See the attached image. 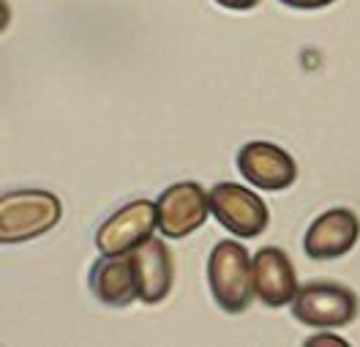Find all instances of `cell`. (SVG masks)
<instances>
[{"instance_id": "1", "label": "cell", "mask_w": 360, "mask_h": 347, "mask_svg": "<svg viewBox=\"0 0 360 347\" xmlns=\"http://www.w3.org/2000/svg\"><path fill=\"white\" fill-rule=\"evenodd\" d=\"M63 216V203L46 189H17L0 197V241L25 244L49 232Z\"/></svg>"}, {"instance_id": "2", "label": "cell", "mask_w": 360, "mask_h": 347, "mask_svg": "<svg viewBox=\"0 0 360 347\" xmlns=\"http://www.w3.org/2000/svg\"><path fill=\"white\" fill-rule=\"evenodd\" d=\"M207 284L216 303L229 312L240 315L251 306L254 290V268L246 246L238 241H219L207 257Z\"/></svg>"}, {"instance_id": "3", "label": "cell", "mask_w": 360, "mask_h": 347, "mask_svg": "<svg viewBox=\"0 0 360 347\" xmlns=\"http://www.w3.org/2000/svg\"><path fill=\"white\" fill-rule=\"evenodd\" d=\"M290 306L295 320L309 328H344L360 312L358 296L349 287L333 282H311L300 287Z\"/></svg>"}, {"instance_id": "4", "label": "cell", "mask_w": 360, "mask_h": 347, "mask_svg": "<svg viewBox=\"0 0 360 347\" xmlns=\"http://www.w3.org/2000/svg\"><path fill=\"white\" fill-rule=\"evenodd\" d=\"M158 230V210L150 200H131L98 225L96 249L98 255H131Z\"/></svg>"}, {"instance_id": "5", "label": "cell", "mask_w": 360, "mask_h": 347, "mask_svg": "<svg viewBox=\"0 0 360 347\" xmlns=\"http://www.w3.org/2000/svg\"><path fill=\"white\" fill-rule=\"evenodd\" d=\"M158 230L164 238H186L194 230H200L207 222L210 210V194L197 181H178L167 186L156 200Z\"/></svg>"}, {"instance_id": "6", "label": "cell", "mask_w": 360, "mask_h": 347, "mask_svg": "<svg viewBox=\"0 0 360 347\" xmlns=\"http://www.w3.org/2000/svg\"><path fill=\"white\" fill-rule=\"evenodd\" d=\"M210 210L219 225L238 238H257L270 225V210L262 197L240 184H216L210 191Z\"/></svg>"}, {"instance_id": "7", "label": "cell", "mask_w": 360, "mask_h": 347, "mask_svg": "<svg viewBox=\"0 0 360 347\" xmlns=\"http://www.w3.org/2000/svg\"><path fill=\"white\" fill-rule=\"evenodd\" d=\"M238 170L248 184L265 191H281L297 181L295 159L273 142H246L238 153Z\"/></svg>"}, {"instance_id": "8", "label": "cell", "mask_w": 360, "mask_h": 347, "mask_svg": "<svg viewBox=\"0 0 360 347\" xmlns=\"http://www.w3.org/2000/svg\"><path fill=\"white\" fill-rule=\"evenodd\" d=\"M360 238V219L347 208H330L319 213L306 230L303 249L311 260H336L352 252Z\"/></svg>"}, {"instance_id": "9", "label": "cell", "mask_w": 360, "mask_h": 347, "mask_svg": "<svg viewBox=\"0 0 360 347\" xmlns=\"http://www.w3.org/2000/svg\"><path fill=\"white\" fill-rule=\"evenodd\" d=\"M251 268H254V290L257 298L281 309L287 303H292V298L297 296L300 284H297V274H295L292 260L287 257L284 249L278 246H262L257 255L251 257Z\"/></svg>"}, {"instance_id": "10", "label": "cell", "mask_w": 360, "mask_h": 347, "mask_svg": "<svg viewBox=\"0 0 360 347\" xmlns=\"http://www.w3.org/2000/svg\"><path fill=\"white\" fill-rule=\"evenodd\" d=\"M131 265H134L136 293L142 303L164 301L172 290L175 282V265H172V252L164 244V238H148L142 246L131 252Z\"/></svg>"}, {"instance_id": "11", "label": "cell", "mask_w": 360, "mask_h": 347, "mask_svg": "<svg viewBox=\"0 0 360 347\" xmlns=\"http://www.w3.org/2000/svg\"><path fill=\"white\" fill-rule=\"evenodd\" d=\"M90 293L104 306H129L139 298L136 293L134 265L129 255H101L90 268Z\"/></svg>"}, {"instance_id": "12", "label": "cell", "mask_w": 360, "mask_h": 347, "mask_svg": "<svg viewBox=\"0 0 360 347\" xmlns=\"http://www.w3.org/2000/svg\"><path fill=\"white\" fill-rule=\"evenodd\" d=\"M306 347H347V342L338 334H316L311 339H306Z\"/></svg>"}, {"instance_id": "13", "label": "cell", "mask_w": 360, "mask_h": 347, "mask_svg": "<svg viewBox=\"0 0 360 347\" xmlns=\"http://www.w3.org/2000/svg\"><path fill=\"white\" fill-rule=\"evenodd\" d=\"M284 6H290V8H300V11H314V8H325V6H330L333 0H281Z\"/></svg>"}, {"instance_id": "14", "label": "cell", "mask_w": 360, "mask_h": 347, "mask_svg": "<svg viewBox=\"0 0 360 347\" xmlns=\"http://www.w3.org/2000/svg\"><path fill=\"white\" fill-rule=\"evenodd\" d=\"M216 3L224 8H232V11H248V8L259 6V0H216Z\"/></svg>"}]
</instances>
